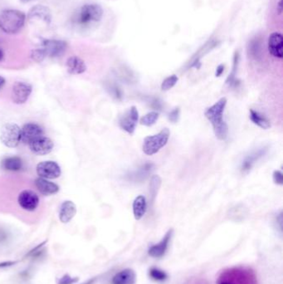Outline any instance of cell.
<instances>
[{
    "mask_svg": "<svg viewBox=\"0 0 283 284\" xmlns=\"http://www.w3.org/2000/svg\"><path fill=\"white\" fill-rule=\"evenodd\" d=\"M226 105V98H222L204 112V116L212 124L216 137L220 141L226 140L229 135V127L223 119Z\"/></svg>",
    "mask_w": 283,
    "mask_h": 284,
    "instance_id": "obj_1",
    "label": "cell"
},
{
    "mask_svg": "<svg viewBox=\"0 0 283 284\" xmlns=\"http://www.w3.org/2000/svg\"><path fill=\"white\" fill-rule=\"evenodd\" d=\"M217 284H258L255 272L248 267H233L220 273Z\"/></svg>",
    "mask_w": 283,
    "mask_h": 284,
    "instance_id": "obj_2",
    "label": "cell"
},
{
    "mask_svg": "<svg viewBox=\"0 0 283 284\" xmlns=\"http://www.w3.org/2000/svg\"><path fill=\"white\" fill-rule=\"evenodd\" d=\"M26 15L16 9L0 12V29L8 34L19 33L24 26Z\"/></svg>",
    "mask_w": 283,
    "mask_h": 284,
    "instance_id": "obj_3",
    "label": "cell"
},
{
    "mask_svg": "<svg viewBox=\"0 0 283 284\" xmlns=\"http://www.w3.org/2000/svg\"><path fill=\"white\" fill-rule=\"evenodd\" d=\"M170 131L168 128H165L158 134L154 135H149L144 139L142 150L144 154L147 155L158 153L164 146H166L169 141Z\"/></svg>",
    "mask_w": 283,
    "mask_h": 284,
    "instance_id": "obj_4",
    "label": "cell"
},
{
    "mask_svg": "<svg viewBox=\"0 0 283 284\" xmlns=\"http://www.w3.org/2000/svg\"><path fill=\"white\" fill-rule=\"evenodd\" d=\"M0 141L6 147L15 148L21 142V128L15 123L3 125L0 131Z\"/></svg>",
    "mask_w": 283,
    "mask_h": 284,
    "instance_id": "obj_5",
    "label": "cell"
},
{
    "mask_svg": "<svg viewBox=\"0 0 283 284\" xmlns=\"http://www.w3.org/2000/svg\"><path fill=\"white\" fill-rule=\"evenodd\" d=\"M17 203L26 212H34L40 205V197L32 189H24L18 194Z\"/></svg>",
    "mask_w": 283,
    "mask_h": 284,
    "instance_id": "obj_6",
    "label": "cell"
},
{
    "mask_svg": "<svg viewBox=\"0 0 283 284\" xmlns=\"http://www.w3.org/2000/svg\"><path fill=\"white\" fill-rule=\"evenodd\" d=\"M103 15V9L95 3L85 4L80 9L77 22L80 25H87L92 23L99 22Z\"/></svg>",
    "mask_w": 283,
    "mask_h": 284,
    "instance_id": "obj_7",
    "label": "cell"
},
{
    "mask_svg": "<svg viewBox=\"0 0 283 284\" xmlns=\"http://www.w3.org/2000/svg\"><path fill=\"white\" fill-rule=\"evenodd\" d=\"M33 92L32 85L24 81L14 82L11 90V98L13 103L18 105L24 104Z\"/></svg>",
    "mask_w": 283,
    "mask_h": 284,
    "instance_id": "obj_8",
    "label": "cell"
},
{
    "mask_svg": "<svg viewBox=\"0 0 283 284\" xmlns=\"http://www.w3.org/2000/svg\"><path fill=\"white\" fill-rule=\"evenodd\" d=\"M36 172L38 177L46 179V180H53L60 177L62 174L60 165L52 160H46L38 163L36 166Z\"/></svg>",
    "mask_w": 283,
    "mask_h": 284,
    "instance_id": "obj_9",
    "label": "cell"
},
{
    "mask_svg": "<svg viewBox=\"0 0 283 284\" xmlns=\"http://www.w3.org/2000/svg\"><path fill=\"white\" fill-rule=\"evenodd\" d=\"M139 120V112L136 106L131 108L121 115L119 119V126L123 130L129 134H133L136 130V125Z\"/></svg>",
    "mask_w": 283,
    "mask_h": 284,
    "instance_id": "obj_10",
    "label": "cell"
},
{
    "mask_svg": "<svg viewBox=\"0 0 283 284\" xmlns=\"http://www.w3.org/2000/svg\"><path fill=\"white\" fill-rule=\"evenodd\" d=\"M268 152V147L267 146H263L259 149L255 150L253 152H251L250 154L248 155L247 156L242 160V164H241V167H240V171L243 175H247L249 173L253 166L256 165L259 160H261L262 157L265 156V155L267 154Z\"/></svg>",
    "mask_w": 283,
    "mask_h": 284,
    "instance_id": "obj_11",
    "label": "cell"
},
{
    "mask_svg": "<svg viewBox=\"0 0 283 284\" xmlns=\"http://www.w3.org/2000/svg\"><path fill=\"white\" fill-rule=\"evenodd\" d=\"M68 45L66 42L57 39H45L43 42V49L46 57H57L64 54Z\"/></svg>",
    "mask_w": 283,
    "mask_h": 284,
    "instance_id": "obj_12",
    "label": "cell"
},
{
    "mask_svg": "<svg viewBox=\"0 0 283 284\" xmlns=\"http://www.w3.org/2000/svg\"><path fill=\"white\" fill-rule=\"evenodd\" d=\"M28 146L33 154L37 155H46L52 152L54 143L49 137L43 135L28 144Z\"/></svg>",
    "mask_w": 283,
    "mask_h": 284,
    "instance_id": "obj_13",
    "label": "cell"
},
{
    "mask_svg": "<svg viewBox=\"0 0 283 284\" xmlns=\"http://www.w3.org/2000/svg\"><path fill=\"white\" fill-rule=\"evenodd\" d=\"M44 129L36 123H27L21 129V141L24 144H28L43 136Z\"/></svg>",
    "mask_w": 283,
    "mask_h": 284,
    "instance_id": "obj_14",
    "label": "cell"
},
{
    "mask_svg": "<svg viewBox=\"0 0 283 284\" xmlns=\"http://www.w3.org/2000/svg\"><path fill=\"white\" fill-rule=\"evenodd\" d=\"M172 235H173V230H169L165 235L164 236L163 238L161 239L158 244H154L152 246L150 247L148 250V254L150 257L155 258H160L163 257L165 255L167 249L169 248V242L171 240Z\"/></svg>",
    "mask_w": 283,
    "mask_h": 284,
    "instance_id": "obj_15",
    "label": "cell"
},
{
    "mask_svg": "<svg viewBox=\"0 0 283 284\" xmlns=\"http://www.w3.org/2000/svg\"><path fill=\"white\" fill-rule=\"evenodd\" d=\"M34 185L38 192L44 196L56 195L59 192L60 187L58 186L56 183L49 181L46 179L38 177L34 181Z\"/></svg>",
    "mask_w": 283,
    "mask_h": 284,
    "instance_id": "obj_16",
    "label": "cell"
},
{
    "mask_svg": "<svg viewBox=\"0 0 283 284\" xmlns=\"http://www.w3.org/2000/svg\"><path fill=\"white\" fill-rule=\"evenodd\" d=\"M268 51L273 57L283 58V37L281 33H272L268 38Z\"/></svg>",
    "mask_w": 283,
    "mask_h": 284,
    "instance_id": "obj_17",
    "label": "cell"
},
{
    "mask_svg": "<svg viewBox=\"0 0 283 284\" xmlns=\"http://www.w3.org/2000/svg\"><path fill=\"white\" fill-rule=\"evenodd\" d=\"M76 211L77 209H76V204L71 201H63L61 205L59 214H58L59 220L63 224H68L75 217Z\"/></svg>",
    "mask_w": 283,
    "mask_h": 284,
    "instance_id": "obj_18",
    "label": "cell"
},
{
    "mask_svg": "<svg viewBox=\"0 0 283 284\" xmlns=\"http://www.w3.org/2000/svg\"><path fill=\"white\" fill-rule=\"evenodd\" d=\"M27 19H41L47 25H49L52 21V14L49 8L44 5H36L31 8L28 14Z\"/></svg>",
    "mask_w": 283,
    "mask_h": 284,
    "instance_id": "obj_19",
    "label": "cell"
},
{
    "mask_svg": "<svg viewBox=\"0 0 283 284\" xmlns=\"http://www.w3.org/2000/svg\"><path fill=\"white\" fill-rule=\"evenodd\" d=\"M155 170V165L153 163H145L137 171L127 175V180L134 182H142L147 178L152 171Z\"/></svg>",
    "mask_w": 283,
    "mask_h": 284,
    "instance_id": "obj_20",
    "label": "cell"
},
{
    "mask_svg": "<svg viewBox=\"0 0 283 284\" xmlns=\"http://www.w3.org/2000/svg\"><path fill=\"white\" fill-rule=\"evenodd\" d=\"M68 73L71 75H80L87 71V65L81 57L71 56L66 62Z\"/></svg>",
    "mask_w": 283,
    "mask_h": 284,
    "instance_id": "obj_21",
    "label": "cell"
},
{
    "mask_svg": "<svg viewBox=\"0 0 283 284\" xmlns=\"http://www.w3.org/2000/svg\"><path fill=\"white\" fill-rule=\"evenodd\" d=\"M136 275L135 271L131 268H125L115 274L112 278V284H135Z\"/></svg>",
    "mask_w": 283,
    "mask_h": 284,
    "instance_id": "obj_22",
    "label": "cell"
},
{
    "mask_svg": "<svg viewBox=\"0 0 283 284\" xmlns=\"http://www.w3.org/2000/svg\"><path fill=\"white\" fill-rule=\"evenodd\" d=\"M23 165H24V163H23L22 159L16 155L6 157L1 162V167L3 168V170L12 171V172L21 171Z\"/></svg>",
    "mask_w": 283,
    "mask_h": 284,
    "instance_id": "obj_23",
    "label": "cell"
},
{
    "mask_svg": "<svg viewBox=\"0 0 283 284\" xmlns=\"http://www.w3.org/2000/svg\"><path fill=\"white\" fill-rule=\"evenodd\" d=\"M132 208H133L134 217L136 220H140L144 217L147 209V202H146V199L143 195H139L135 199L133 205H132Z\"/></svg>",
    "mask_w": 283,
    "mask_h": 284,
    "instance_id": "obj_24",
    "label": "cell"
},
{
    "mask_svg": "<svg viewBox=\"0 0 283 284\" xmlns=\"http://www.w3.org/2000/svg\"><path fill=\"white\" fill-rule=\"evenodd\" d=\"M250 120L253 122V124L256 125L261 129L267 130L271 127L269 120L267 119V117L263 116L262 114L260 113L259 111H254L253 109H251L250 111Z\"/></svg>",
    "mask_w": 283,
    "mask_h": 284,
    "instance_id": "obj_25",
    "label": "cell"
},
{
    "mask_svg": "<svg viewBox=\"0 0 283 284\" xmlns=\"http://www.w3.org/2000/svg\"><path fill=\"white\" fill-rule=\"evenodd\" d=\"M238 61H239V54H238L237 52H236L234 57V66H233V70H232L231 73L229 74V76L228 77V78H227L226 80V84L229 85V87H234V88H236V87H238V85L240 84V81H238L237 77H236V76H237Z\"/></svg>",
    "mask_w": 283,
    "mask_h": 284,
    "instance_id": "obj_26",
    "label": "cell"
},
{
    "mask_svg": "<svg viewBox=\"0 0 283 284\" xmlns=\"http://www.w3.org/2000/svg\"><path fill=\"white\" fill-rule=\"evenodd\" d=\"M248 214V209L243 205H237L229 210V216L234 221H242Z\"/></svg>",
    "mask_w": 283,
    "mask_h": 284,
    "instance_id": "obj_27",
    "label": "cell"
},
{
    "mask_svg": "<svg viewBox=\"0 0 283 284\" xmlns=\"http://www.w3.org/2000/svg\"><path fill=\"white\" fill-rule=\"evenodd\" d=\"M161 178L159 176H153L150 180V199L154 201L158 194L159 189L161 188Z\"/></svg>",
    "mask_w": 283,
    "mask_h": 284,
    "instance_id": "obj_28",
    "label": "cell"
},
{
    "mask_svg": "<svg viewBox=\"0 0 283 284\" xmlns=\"http://www.w3.org/2000/svg\"><path fill=\"white\" fill-rule=\"evenodd\" d=\"M159 118V113L157 111H151L144 115L141 119V124L145 127H151L155 124Z\"/></svg>",
    "mask_w": 283,
    "mask_h": 284,
    "instance_id": "obj_29",
    "label": "cell"
},
{
    "mask_svg": "<svg viewBox=\"0 0 283 284\" xmlns=\"http://www.w3.org/2000/svg\"><path fill=\"white\" fill-rule=\"evenodd\" d=\"M149 275H150V279L156 282L165 281L168 278V275L165 271L161 270L157 268H150L149 271Z\"/></svg>",
    "mask_w": 283,
    "mask_h": 284,
    "instance_id": "obj_30",
    "label": "cell"
},
{
    "mask_svg": "<svg viewBox=\"0 0 283 284\" xmlns=\"http://www.w3.org/2000/svg\"><path fill=\"white\" fill-rule=\"evenodd\" d=\"M178 81H179V77L174 74L168 77L164 80L163 82L161 84V90L162 91H169L176 85Z\"/></svg>",
    "mask_w": 283,
    "mask_h": 284,
    "instance_id": "obj_31",
    "label": "cell"
},
{
    "mask_svg": "<svg viewBox=\"0 0 283 284\" xmlns=\"http://www.w3.org/2000/svg\"><path fill=\"white\" fill-rule=\"evenodd\" d=\"M31 57L33 58V61L37 62H41L44 61V58L46 57V54L44 52V49H34L31 52Z\"/></svg>",
    "mask_w": 283,
    "mask_h": 284,
    "instance_id": "obj_32",
    "label": "cell"
},
{
    "mask_svg": "<svg viewBox=\"0 0 283 284\" xmlns=\"http://www.w3.org/2000/svg\"><path fill=\"white\" fill-rule=\"evenodd\" d=\"M248 51H249V53L252 55V57H255V58L259 57L261 53V49H260V44H259V42L253 41L251 43Z\"/></svg>",
    "mask_w": 283,
    "mask_h": 284,
    "instance_id": "obj_33",
    "label": "cell"
},
{
    "mask_svg": "<svg viewBox=\"0 0 283 284\" xmlns=\"http://www.w3.org/2000/svg\"><path fill=\"white\" fill-rule=\"evenodd\" d=\"M78 281L79 279L77 277H71L69 274H65L59 279L57 284H75Z\"/></svg>",
    "mask_w": 283,
    "mask_h": 284,
    "instance_id": "obj_34",
    "label": "cell"
},
{
    "mask_svg": "<svg viewBox=\"0 0 283 284\" xmlns=\"http://www.w3.org/2000/svg\"><path fill=\"white\" fill-rule=\"evenodd\" d=\"M180 110L179 107L177 108H174L173 111H170L168 116V118H169V121L172 122V123H176V122L180 119Z\"/></svg>",
    "mask_w": 283,
    "mask_h": 284,
    "instance_id": "obj_35",
    "label": "cell"
},
{
    "mask_svg": "<svg viewBox=\"0 0 283 284\" xmlns=\"http://www.w3.org/2000/svg\"><path fill=\"white\" fill-rule=\"evenodd\" d=\"M272 178H273V181L275 184H279V185H282L283 184V175L282 171H274L273 175H272Z\"/></svg>",
    "mask_w": 283,
    "mask_h": 284,
    "instance_id": "obj_36",
    "label": "cell"
},
{
    "mask_svg": "<svg viewBox=\"0 0 283 284\" xmlns=\"http://www.w3.org/2000/svg\"><path fill=\"white\" fill-rule=\"evenodd\" d=\"M111 90H112V96L117 98V99H121L122 98V93H121V91H120L118 87H116V86H112L111 87Z\"/></svg>",
    "mask_w": 283,
    "mask_h": 284,
    "instance_id": "obj_37",
    "label": "cell"
},
{
    "mask_svg": "<svg viewBox=\"0 0 283 284\" xmlns=\"http://www.w3.org/2000/svg\"><path fill=\"white\" fill-rule=\"evenodd\" d=\"M17 262L15 261H8V262H0V268H8V267H11L14 265Z\"/></svg>",
    "mask_w": 283,
    "mask_h": 284,
    "instance_id": "obj_38",
    "label": "cell"
},
{
    "mask_svg": "<svg viewBox=\"0 0 283 284\" xmlns=\"http://www.w3.org/2000/svg\"><path fill=\"white\" fill-rule=\"evenodd\" d=\"M223 71H224V65L223 64H220V65L218 66L217 69H216V73L215 76L216 77H220L222 74H223Z\"/></svg>",
    "mask_w": 283,
    "mask_h": 284,
    "instance_id": "obj_39",
    "label": "cell"
},
{
    "mask_svg": "<svg viewBox=\"0 0 283 284\" xmlns=\"http://www.w3.org/2000/svg\"><path fill=\"white\" fill-rule=\"evenodd\" d=\"M5 78L2 76H0V90L3 88V86L5 85Z\"/></svg>",
    "mask_w": 283,
    "mask_h": 284,
    "instance_id": "obj_40",
    "label": "cell"
},
{
    "mask_svg": "<svg viewBox=\"0 0 283 284\" xmlns=\"http://www.w3.org/2000/svg\"><path fill=\"white\" fill-rule=\"evenodd\" d=\"M95 279H91L88 280V281L85 282L83 284H93L95 283Z\"/></svg>",
    "mask_w": 283,
    "mask_h": 284,
    "instance_id": "obj_41",
    "label": "cell"
},
{
    "mask_svg": "<svg viewBox=\"0 0 283 284\" xmlns=\"http://www.w3.org/2000/svg\"><path fill=\"white\" fill-rule=\"evenodd\" d=\"M278 8H279V9H278V13L281 14V13H282V9H283V6H282V1H280L279 3H278Z\"/></svg>",
    "mask_w": 283,
    "mask_h": 284,
    "instance_id": "obj_42",
    "label": "cell"
},
{
    "mask_svg": "<svg viewBox=\"0 0 283 284\" xmlns=\"http://www.w3.org/2000/svg\"><path fill=\"white\" fill-rule=\"evenodd\" d=\"M3 56H4V55H3V50L0 49V62L3 59Z\"/></svg>",
    "mask_w": 283,
    "mask_h": 284,
    "instance_id": "obj_43",
    "label": "cell"
},
{
    "mask_svg": "<svg viewBox=\"0 0 283 284\" xmlns=\"http://www.w3.org/2000/svg\"><path fill=\"white\" fill-rule=\"evenodd\" d=\"M23 3H28V2H31V1H33V0H20Z\"/></svg>",
    "mask_w": 283,
    "mask_h": 284,
    "instance_id": "obj_44",
    "label": "cell"
}]
</instances>
